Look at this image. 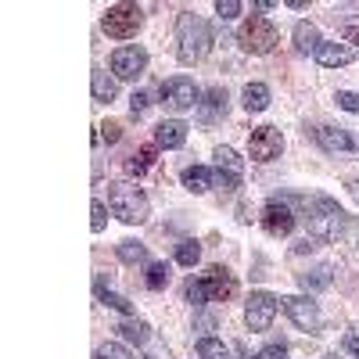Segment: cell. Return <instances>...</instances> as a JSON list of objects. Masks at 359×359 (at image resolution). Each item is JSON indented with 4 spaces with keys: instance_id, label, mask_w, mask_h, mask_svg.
Segmentation results:
<instances>
[{
    "instance_id": "obj_4",
    "label": "cell",
    "mask_w": 359,
    "mask_h": 359,
    "mask_svg": "<svg viewBox=\"0 0 359 359\" xmlns=\"http://www.w3.org/2000/svg\"><path fill=\"white\" fill-rule=\"evenodd\" d=\"M140 22H144V11L137 4H111L101 18V29L111 40H130V36H137Z\"/></svg>"
},
{
    "instance_id": "obj_42",
    "label": "cell",
    "mask_w": 359,
    "mask_h": 359,
    "mask_svg": "<svg viewBox=\"0 0 359 359\" xmlns=\"http://www.w3.org/2000/svg\"><path fill=\"white\" fill-rule=\"evenodd\" d=\"M323 359H338V355H323Z\"/></svg>"
},
{
    "instance_id": "obj_6",
    "label": "cell",
    "mask_w": 359,
    "mask_h": 359,
    "mask_svg": "<svg viewBox=\"0 0 359 359\" xmlns=\"http://www.w3.org/2000/svg\"><path fill=\"white\" fill-rule=\"evenodd\" d=\"M162 104L169 108V111H176V115H184V111H194L201 101V90L194 86V79H187V76H172V79H165L162 83Z\"/></svg>"
},
{
    "instance_id": "obj_5",
    "label": "cell",
    "mask_w": 359,
    "mask_h": 359,
    "mask_svg": "<svg viewBox=\"0 0 359 359\" xmlns=\"http://www.w3.org/2000/svg\"><path fill=\"white\" fill-rule=\"evenodd\" d=\"M313 233L316 237H323V241H338V237L345 233V223H348V216L341 212V208L331 201V198H316L313 201Z\"/></svg>"
},
{
    "instance_id": "obj_18",
    "label": "cell",
    "mask_w": 359,
    "mask_h": 359,
    "mask_svg": "<svg viewBox=\"0 0 359 359\" xmlns=\"http://www.w3.org/2000/svg\"><path fill=\"white\" fill-rule=\"evenodd\" d=\"M198 111H201V118H205V123H212V118H216L219 111H226V90L212 86V90L205 94V101L198 104Z\"/></svg>"
},
{
    "instance_id": "obj_22",
    "label": "cell",
    "mask_w": 359,
    "mask_h": 359,
    "mask_svg": "<svg viewBox=\"0 0 359 359\" xmlns=\"http://www.w3.org/2000/svg\"><path fill=\"white\" fill-rule=\"evenodd\" d=\"M298 284H302L306 291H320V287H331V269H327V266L306 269V273H298Z\"/></svg>"
},
{
    "instance_id": "obj_15",
    "label": "cell",
    "mask_w": 359,
    "mask_h": 359,
    "mask_svg": "<svg viewBox=\"0 0 359 359\" xmlns=\"http://www.w3.org/2000/svg\"><path fill=\"white\" fill-rule=\"evenodd\" d=\"M316 137H320V144L327 147V151H355V140L341 126H320Z\"/></svg>"
},
{
    "instance_id": "obj_8",
    "label": "cell",
    "mask_w": 359,
    "mask_h": 359,
    "mask_svg": "<svg viewBox=\"0 0 359 359\" xmlns=\"http://www.w3.org/2000/svg\"><path fill=\"white\" fill-rule=\"evenodd\" d=\"M277 309H280V302L269 291H252L248 302H245V323L252 327V331H269Z\"/></svg>"
},
{
    "instance_id": "obj_14",
    "label": "cell",
    "mask_w": 359,
    "mask_h": 359,
    "mask_svg": "<svg viewBox=\"0 0 359 359\" xmlns=\"http://www.w3.org/2000/svg\"><path fill=\"white\" fill-rule=\"evenodd\" d=\"M184 144H187V123H180V118H165L155 130V147L172 151V147H184Z\"/></svg>"
},
{
    "instance_id": "obj_21",
    "label": "cell",
    "mask_w": 359,
    "mask_h": 359,
    "mask_svg": "<svg viewBox=\"0 0 359 359\" xmlns=\"http://www.w3.org/2000/svg\"><path fill=\"white\" fill-rule=\"evenodd\" d=\"M216 169L219 172H230V176H241L245 172V162H241V155L233 151V147H216Z\"/></svg>"
},
{
    "instance_id": "obj_28",
    "label": "cell",
    "mask_w": 359,
    "mask_h": 359,
    "mask_svg": "<svg viewBox=\"0 0 359 359\" xmlns=\"http://www.w3.org/2000/svg\"><path fill=\"white\" fill-rule=\"evenodd\" d=\"M118 259H123V262H144L147 259V248L144 245H137V241H118Z\"/></svg>"
},
{
    "instance_id": "obj_40",
    "label": "cell",
    "mask_w": 359,
    "mask_h": 359,
    "mask_svg": "<svg viewBox=\"0 0 359 359\" xmlns=\"http://www.w3.org/2000/svg\"><path fill=\"white\" fill-rule=\"evenodd\" d=\"M348 191H352V198L359 201V180H352V184H348Z\"/></svg>"
},
{
    "instance_id": "obj_11",
    "label": "cell",
    "mask_w": 359,
    "mask_h": 359,
    "mask_svg": "<svg viewBox=\"0 0 359 359\" xmlns=\"http://www.w3.org/2000/svg\"><path fill=\"white\" fill-rule=\"evenodd\" d=\"M108 65H111L115 79H137L147 69V50L144 47H118Z\"/></svg>"
},
{
    "instance_id": "obj_12",
    "label": "cell",
    "mask_w": 359,
    "mask_h": 359,
    "mask_svg": "<svg viewBox=\"0 0 359 359\" xmlns=\"http://www.w3.org/2000/svg\"><path fill=\"white\" fill-rule=\"evenodd\" d=\"M262 226H266L269 237H287L294 230V212L280 198H269L266 208H262Z\"/></svg>"
},
{
    "instance_id": "obj_35",
    "label": "cell",
    "mask_w": 359,
    "mask_h": 359,
    "mask_svg": "<svg viewBox=\"0 0 359 359\" xmlns=\"http://www.w3.org/2000/svg\"><path fill=\"white\" fill-rule=\"evenodd\" d=\"M147 101H151L147 94H133V97H130V111H133V118H140V115L147 111Z\"/></svg>"
},
{
    "instance_id": "obj_38",
    "label": "cell",
    "mask_w": 359,
    "mask_h": 359,
    "mask_svg": "<svg viewBox=\"0 0 359 359\" xmlns=\"http://www.w3.org/2000/svg\"><path fill=\"white\" fill-rule=\"evenodd\" d=\"M345 352L359 359V334H348V338H345Z\"/></svg>"
},
{
    "instance_id": "obj_39",
    "label": "cell",
    "mask_w": 359,
    "mask_h": 359,
    "mask_svg": "<svg viewBox=\"0 0 359 359\" xmlns=\"http://www.w3.org/2000/svg\"><path fill=\"white\" fill-rule=\"evenodd\" d=\"M255 8H259V11H273V8H277V0H259Z\"/></svg>"
},
{
    "instance_id": "obj_24",
    "label": "cell",
    "mask_w": 359,
    "mask_h": 359,
    "mask_svg": "<svg viewBox=\"0 0 359 359\" xmlns=\"http://www.w3.org/2000/svg\"><path fill=\"white\" fill-rule=\"evenodd\" d=\"M151 162H155V147H140L137 155L126 158V172H130V176H140V172L151 169Z\"/></svg>"
},
{
    "instance_id": "obj_30",
    "label": "cell",
    "mask_w": 359,
    "mask_h": 359,
    "mask_svg": "<svg viewBox=\"0 0 359 359\" xmlns=\"http://www.w3.org/2000/svg\"><path fill=\"white\" fill-rule=\"evenodd\" d=\"M101 302H104L108 309H118L123 316H133V313H137L130 298H123V294H111V291H104V294H101Z\"/></svg>"
},
{
    "instance_id": "obj_26",
    "label": "cell",
    "mask_w": 359,
    "mask_h": 359,
    "mask_svg": "<svg viewBox=\"0 0 359 359\" xmlns=\"http://www.w3.org/2000/svg\"><path fill=\"white\" fill-rule=\"evenodd\" d=\"M144 284L151 287V291H162V287L169 284V266H165V262H151V266H147Z\"/></svg>"
},
{
    "instance_id": "obj_32",
    "label": "cell",
    "mask_w": 359,
    "mask_h": 359,
    "mask_svg": "<svg viewBox=\"0 0 359 359\" xmlns=\"http://www.w3.org/2000/svg\"><path fill=\"white\" fill-rule=\"evenodd\" d=\"M90 216H94V219H90V230L101 233L104 223H108V216H104V201H94V205H90Z\"/></svg>"
},
{
    "instance_id": "obj_41",
    "label": "cell",
    "mask_w": 359,
    "mask_h": 359,
    "mask_svg": "<svg viewBox=\"0 0 359 359\" xmlns=\"http://www.w3.org/2000/svg\"><path fill=\"white\" fill-rule=\"evenodd\" d=\"M348 40H359V29H348V33H345Z\"/></svg>"
},
{
    "instance_id": "obj_33",
    "label": "cell",
    "mask_w": 359,
    "mask_h": 359,
    "mask_svg": "<svg viewBox=\"0 0 359 359\" xmlns=\"http://www.w3.org/2000/svg\"><path fill=\"white\" fill-rule=\"evenodd\" d=\"M338 108L359 115V94H352V90H338Z\"/></svg>"
},
{
    "instance_id": "obj_16",
    "label": "cell",
    "mask_w": 359,
    "mask_h": 359,
    "mask_svg": "<svg viewBox=\"0 0 359 359\" xmlns=\"http://www.w3.org/2000/svg\"><path fill=\"white\" fill-rule=\"evenodd\" d=\"M184 187L191 194H205L208 187H216V172H208L205 165H187L184 169Z\"/></svg>"
},
{
    "instance_id": "obj_7",
    "label": "cell",
    "mask_w": 359,
    "mask_h": 359,
    "mask_svg": "<svg viewBox=\"0 0 359 359\" xmlns=\"http://www.w3.org/2000/svg\"><path fill=\"white\" fill-rule=\"evenodd\" d=\"M284 302V313L291 316V323L298 327V331H309V334H316L320 331V306L313 302L309 294H287V298H280Z\"/></svg>"
},
{
    "instance_id": "obj_37",
    "label": "cell",
    "mask_w": 359,
    "mask_h": 359,
    "mask_svg": "<svg viewBox=\"0 0 359 359\" xmlns=\"http://www.w3.org/2000/svg\"><path fill=\"white\" fill-rule=\"evenodd\" d=\"M259 359H287V348L284 345H269V348L259 352Z\"/></svg>"
},
{
    "instance_id": "obj_29",
    "label": "cell",
    "mask_w": 359,
    "mask_h": 359,
    "mask_svg": "<svg viewBox=\"0 0 359 359\" xmlns=\"http://www.w3.org/2000/svg\"><path fill=\"white\" fill-rule=\"evenodd\" d=\"M94 359H133V355H130V348H126V345H118V341H104V345L94 352Z\"/></svg>"
},
{
    "instance_id": "obj_27",
    "label": "cell",
    "mask_w": 359,
    "mask_h": 359,
    "mask_svg": "<svg viewBox=\"0 0 359 359\" xmlns=\"http://www.w3.org/2000/svg\"><path fill=\"white\" fill-rule=\"evenodd\" d=\"M198 259H201V245L198 241H180L176 245V262L180 266H194Z\"/></svg>"
},
{
    "instance_id": "obj_34",
    "label": "cell",
    "mask_w": 359,
    "mask_h": 359,
    "mask_svg": "<svg viewBox=\"0 0 359 359\" xmlns=\"http://www.w3.org/2000/svg\"><path fill=\"white\" fill-rule=\"evenodd\" d=\"M216 15H219V18H237V15H241V4H237V0H219Z\"/></svg>"
},
{
    "instance_id": "obj_25",
    "label": "cell",
    "mask_w": 359,
    "mask_h": 359,
    "mask_svg": "<svg viewBox=\"0 0 359 359\" xmlns=\"http://www.w3.org/2000/svg\"><path fill=\"white\" fill-rule=\"evenodd\" d=\"M198 359H230V348L219 338H201L198 341Z\"/></svg>"
},
{
    "instance_id": "obj_23",
    "label": "cell",
    "mask_w": 359,
    "mask_h": 359,
    "mask_svg": "<svg viewBox=\"0 0 359 359\" xmlns=\"http://www.w3.org/2000/svg\"><path fill=\"white\" fill-rule=\"evenodd\" d=\"M115 331L123 334L126 341H137V345H144V341H151V327H147V323H140V320H126V323H118Z\"/></svg>"
},
{
    "instance_id": "obj_17",
    "label": "cell",
    "mask_w": 359,
    "mask_h": 359,
    "mask_svg": "<svg viewBox=\"0 0 359 359\" xmlns=\"http://www.w3.org/2000/svg\"><path fill=\"white\" fill-rule=\"evenodd\" d=\"M323 40H320V33H316V25H309V22H298L294 25V50L298 54H316V47H320Z\"/></svg>"
},
{
    "instance_id": "obj_36",
    "label": "cell",
    "mask_w": 359,
    "mask_h": 359,
    "mask_svg": "<svg viewBox=\"0 0 359 359\" xmlns=\"http://www.w3.org/2000/svg\"><path fill=\"white\" fill-rule=\"evenodd\" d=\"M118 137H123V126H118V123H104V126H101V140L115 144Z\"/></svg>"
},
{
    "instance_id": "obj_20",
    "label": "cell",
    "mask_w": 359,
    "mask_h": 359,
    "mask_svg": "<svg viewBox=\"0 0 359 359\" xmlns=\"http://www.w3.org/2000/svg\"><path fill=\"white\" fill-rule=\"evenodd\" d=\"M90 94H94V101H101V104H111V101H115V94H118V86H115V79H111L108 72H94Z\"/></svg>"
},
{
    "instance_id": "obj_10",
    "label": "cell",
    "mask_w": 359,
    "mask_h": 359,
    "mask_svg": "<svg viewBox=\"0 0 359 359\" xmlns=\"http://www.w3.org/2000/svg\"><path fill=\"white\" fill-rule=\"evenodd\" d=\"M280 151H284V137H280L277 126H259V130H252V140H248L252 162H273V158H280Z\"/></svg>"
},
{
    "instance_id": "obj_13",
    "label": "cell",
    "mask_w": 359,
    "mask_h": 359,
    "mask_svg": "<svg viewBox=\"0 0 359 359\" xmlns=\"http://www.w3.org/2000/svg\"><path fill=\"white\" fill-rule=\"evenodd\" d=\"M316 62L323 69H341V65H352L355 62V50L348 43H320L316 47Z\"/></svg>"
},
{
    "instance_id": "obj_3",
    "label": "cell",
    "mask_w": 359,
    "mask_h": 359,
    "mask_svg": "<svg viewBox=\"0 0 359 359\" xmlns=\"http://www.w3.org/2000/svg\"><path fill=\"white\" fill-rule=\"evenodd\" d=\"M277 40H280L277 25L269 22V18H262V15L245 18V25L237 29V43H241L248 54H269V50L277 47Z\"/></svg>"
},
{
    "instance_id": "obj_31",
    "label": "cell",
    "mask_w": 359,
    "mask_h": 359,
    "mask_svg": "<svg viewBox=\"0 0 359 359\" xmlns=\"http://www.w3.org/2000/svg\"><path fill=\"white\" fill-rule=\"evenodd\" d=\"M184 291H187V302H191V306H205V302H208V298H205V287H201V277H198V280H187Z\"/></svg>"
},
{
    "instance_id": "obj_1",
    "label": "cell",
    "mask_w": 359,
    "mask_h": 359,
    "mask_svg": "<svg viewBox=\"0 0 359 359\" xmlns=\"http://www.w3.org/2000/svg\"><path fill=\"white\" fill-rule=\"evenodd\" d=\"M176 57L184 65H194L201 62V57L212 50V29H208V22L194 18V15H184L180 18V29H176Z\"/></svg>"
},
{
    "instance_id": "obj_2",
    "label": "cell",
    "mask_w": 359,
    "mask_h": 359,
    "mask_svg": "<svg viewBox=\"0 0 359 359\" xmlns=\"http://www.w3.org/2000/svg\"><path fill=\"white\" fill-rule=\"evenodd\" d=\"M108 205H111V212L130 223V226H140L147 219V212H151V201H147V194L133 184H111L108 187Z\"/></svg>"
},
{
    "instance_id": "obj_9",
    "label": "cell",
    "mask_w": 359,
    "mask_h": 359,
    "mask_svg": "<svg viewBox=\"0 0 359 359\" xmlns=\"http://www.w3.org/2000/svg\"><path fill=\"white\" fill-rule=\"evenodd\" d=\"M201 287H205L208 302H230V298L237 294V277L226 266H208L201 273Z\"/></svg>"
},
{
    "instance_id": "obj_19",
    "label": "cell",
    "mask_w": 359,
    "mask_h": 359,
    "mask_svg": "<svg viewBox=\"0 0 359 359\" xmlns=\"http://www.w3.org/2000/svg\"><path fill=\"white\" fill-rule=\"evenodd\" d=\"M241 101H245L248 111H266V108H269V86H266V83H248L245 94H241Z\"/></svg>"
}]
</instances>
